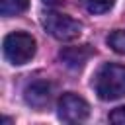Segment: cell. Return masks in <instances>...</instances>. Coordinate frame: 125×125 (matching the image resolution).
Returning a JSON list of instances; mask_svg holds the SVG:
<instances>
[{"instance_id":"1","label":"cell","mask_w":125,"mask_h":125,"mask_svg":"<svg viewBox=\"0 0 125 125\" xmlns=\"http://www.w3.org/2000/svg\"><path fill=\"white\" fill-rule=\"evenodd\" d=\"M100 100L111 102L125 96V66L115 62H105L98 68L92 82Z\"/></svg>"},{"instance_id":"2","label":"cell","mask_w":125,"mask_h":125,"mask_svg":"<svg viewBox=\"0 0 125 125\" xmlns=\"http://www.w3.org/2000/svg\"><path fill=\"white\" fill-rule=\"evenodd\" d=\"M2 51H4V57L8 62L20 66V64H25L33 59V55L37 51V43L29 33L14 31V33H8L4 37Z\"/></svg>"},{"instance_id":"3","label":"cell","mask_w":125,"mask_h":125,"mask_svg":"<svg viewBox=\"0 0 125 125\" xmlns=\"http://www.w3.org/2000/svg\"><path fill=\"white\" fill-rule=\"evenodd\" d=\"M43 27L59 41H72L82 33V23L61 12H45L41 16Z\"/></svg>"},{"instance_id":"4","label":"cell","mask_w":125,"mask_h":125,"mask_svg":"<svg viewBox=\"0 0 125 125\" xmlns=\"http://www.w3.org/2000/svg\"><path fill=\"white\" fill-rule=\"evenodd\" d=\"M57 113H59V119L66 121V123H80L84 121L88 115H90V105L84 98L72 94V92H66L61 96L59 100V105H57Z\"/></svg>"},{"instance_id":"5","label":"cell","mask_w":125,"mask_h":125,"mask_svg":"<svg viewBox=\"0 0 125 125\" xmlns=\"http://www.w3.org/2000/svg\"><path fill=\"white\" fill-rule=\"evenodd\" d=\"M23 98H25V102H27L31 107L41 109V107H45V105L49 104V100H51V84H49L47 80H33V82H29V84L25 86Z\"/></svg>"},{"instance_id":"6","label":"cell","mask_w":125,"mask_h":125,"mask_svg":"<svg viewBox=\"0 0 125 125\" xmlns=\"http://www.w3.org/2000/svg\"><path fill=\"white\" fill-rule=\"evenodd\" d=\"M61 61L68 66V68H80L84 66V62L92 57V49L90 45H78V47H64L59 53Z\"/></svg>"},{"instance_id":"7","label":"cell","mask_w":125,"mask_h":125,"mask_svg":"<svg viewBox=\"0 0 125 125\" xmlns=\"http://www.w3.org/2000/svg\"><path fill=\"white\" fill-rule=\"evenodd\" d=\"M29 6L27 0H0V12L2 16L10 18V16H18L21 12H25Z\"/></svg>"},{"instance_id":"8","label":"cell","mask_w":125,"mask_h":125,"mask_svg":"<svg viewBox=\"0 0 125 125\" xmlns=\"http://www.w3.org/2000/svg\"><path fill=\"white\" fill-rule=\"evenodd\" d=\"M80 4L90 12V14H105L113 8L115 0H80Z\"/></svg>"},{"instance_id":"9","label":"cell","mask_w":125,"mask_h":125,"mask_svg":"<svg viewBox=\"0 0 125 125\" xmlns=\"http://www.w3.org/2000/svg\"><path fill=\"white\" fill-rule=\"evenodd\" d=\"M107 45H109L115 53L125 55V29H115V31H111L109 37H107Z\"/></svg>"},{"instance_id":"10","label":"cell","mask_w":125,"mask_h":125,"mask_svg":"<svg viewBox=\"0 0 125 125\" xmlns=\"http://www.w3.org/2000/svg\"><path fill=\"white\" fill-rule=\"evenodd\" d=\"M109 121H111L113 125H125V105L113 109V111L109 113Z\"/></svg>"},{"instance_id":"11","label":"cell","mask_w":125,"mask_h":125,"mask_svg":"<svg viewBox=\"0 0 125 125\" xmlns=\"http://www.w3.org/2000/svg\"><path fill=\"white\" fill-rule=\"evenodd\" d=\"M45 2H57V0H45Z\"/></svg>"}]
</instances>
